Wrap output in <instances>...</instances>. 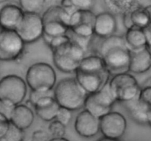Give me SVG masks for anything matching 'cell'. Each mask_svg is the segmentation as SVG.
<instances>
[{"mask_svg":"<svg viewBox=\"0 0 151 141\" xmlns=\"http://www.w3.org/2000/svg\"><path fill=\"white\" fill-rule=\"evenodd\" d=\"M129 72L135 74L145 73L151 69V53L147 47L130 51Z\"/></svg>","mask_w":151,"mask_h":141,"instance_id":"cell-17","label":"cell"},{"mask_svg":"<svg viewBox=\"0 0 151 141\" xmlns=\"http://www.w3.org/2000/svg\"><path fill=\"white\" fill-rule=\"evenodd\" d=\"M75 129L81 137H94L100 132V120L84 109L75 118Z\"/></svg>","mask_w":151,"mask_h":141,"instance_id":"cell-13","label":"cell"},{"mask_svg":"<svg viewBox=\"0 0 151 141\" xmlns=\"http://www.w3.org/2000/svg\"><path fill=\"white\" fill-rule=\"evenodd\" d=\"M41 17L44 23L50 22H59L67 25L69 27L71 15L64 9L62 8L60 5H55L49 7Z\"/></svg>","mask_w":151,"mask_h":141,"instance_id":"cell-22","label":"cell"},{"mask_svg":"<svg viewBox=\"0 0 151 141\" xmlns=\"http://www.w3.org/2000/svg\"><path fill=\"white\" fill-rule=\"evenodd\" d=\"M145 7L146 10H147V13H148L149 17H150V26H149L148 27H147V29H145V30H151V4H150V5L146 6V7Z\"/></svg>","mask_w":151,"mask_h":141,"instance_id":"cell-39","label":"cell"},{"mask_svg":"<svg viewBox=\"0 0 151 141\" xmlns=\"http://www.w3.org/2000/svg\"><path fill=\"white\" fill-rule=\"evenodd\" d=\"M45 4L46 0H19V5L24 13L40 14Z\"/></svg>","mask_w":151,"mask_h":141,"instance_id":"cell-25","label":"cell"},{"mask_svg":"<svg viewBox=\"0 0 151 141\" xmlns=\"http://www.w3.org/2000/svg\"><path fill=\"white\" fill-rule=\"evenodd\" d=\"M139 98L151 107V87H142Z\"/></svg>","mask_w":151,"mask_h":141,"instance_id":"cell-33","label":"cell"},{"mask_svg":"<svg viewBox=\"0 0 151 141\" xmlns=\"http://www.w3.org/2000/svg\"><path fill=\"white\" fill-rule=\"evenodd\" d=\"M16 31L25 44L36 42L44 35L42 17L37 13H24Z\"/></svg>","mask_w":151,"mask_h":141,"instance_id":"cell-9","label":"cell"},{"mask_svg":"<svg viewBox=\"0 0 151 141\" xmlns=\"http://www.w3.org/2000/svg\"><path fill=\"white\" fill-rule=\"evenodd\" d=\"M111 76L129 72L131 53L124 36L113 35L103 38L98 48Z\"/></svg>","mask_w":151,"mask_h":141,"instance_id":"cell-1","label":"cell"},{"mask_svg":"<svg viewBox=\"0 0 151 141\" xmlns=\"http://www.w3.org/2000/svg\"><path fill=\"white\" fill-rule=\"evenodd\" d=\"M60 7L63 9H64L67 13H69V14L72 16V13L77 10V9L75 8V7L74 6L73 3H72V0H61V2H60Z\"/></svg>","mask_w":151,"mask_h":141,"instance_id":"cell-36","label":"cell"},{"mask_svg":"<svg viewBox=\"0 0 151 141\" xmlns=\"http://www.w3.org/2000/svg\"><path fill=\"white\" fill-rule=\"evenodd\" d=\"M49 95H54L53 94V90L48 92H38V91H31L30 94L29 96V103H30L31 106L33 107L34 105L35 104L38 100H40L42 98L46 97V96Z\"/></svg>","mask_w":151,"mask_h":141,"instance_id":"cell-29","label":"cell"},{"mask_svg":"<svg viewBox=\"0 0 151 141\" xmlns=\"http://www.w3.org/2000/svg\"><path fill=\"white\" fill-rule=\"evenodd\" d=\"M35 119L32 109L25 104L17 105L13 109L10 118V122L22 130H26L32 126Z\"/></svg>","mask_w":151,"mask_h":141,"instance_id":"cell-18","label":"cell"},{"mask_svg":"<svg viewBox=\"0 0 151 141\" xmlns=\"http://www.w3.org/2000/svg\"><path fill=\"white\" fill-rule=\"evenodd\" d=\"M49 141H69L68 139L63 137H52L51 139H50Z\"/></svg>","mask_w":151,"mask_h":141,"instance_id":"cell-40","label":"cell"},{"mask_svg":"<svg viewBox=\"0 0 151 141\" xmlns=\"http://www.w3.org/2000/svg\"><path fill=\"white\" fill-rule=\"evenodd\" d=\"M77 10H91L94 5V0H72Z\"/></svg>","mask_w":151,"mask_h":141,"instance_id":"cell-30","label":"cell"},{"mask_svg":"<svg viewBox=\"0 0 151 141\" xmlns=\"http://www.w3.org/2000/svg\"><path fill=\"white\" fill-rule=\"evenodd\" d=\"M116 27V20L114 15L109 12H103L96 15L94 34L103 39L114 35Z\"/></svg>","mask_w":151,"mask_h":141,"instance_id":"cell-14","label":"cell"},{"mask_svg":"<svg viewBox=\"0 0 151 141\" xmlns=\"http://www.w3.org/2000/svg\"><path fill=\"white\" fill-rule=\"evenodd\" d=\"M122 21L127 30L131 28L145 30L150 24L148 13L142 5L122 15Z\"/></svg>","mask_w":151,"mask_h":141,"instance_id":"cell-16","label":"cell"},{"mask_svg":"<svg viewBox=\"0 0 151 141\" xmlns=\"http://www.w3.org/2000/svg\"><path fill=\"white\" fill-rule=\"evenodd\" d=\"M27 95L26 81L16 75H7L0 79V101L12 106L22 103Z\"/></svg>","mask_w":151,"mask_h":141,"instance_id":"cell-6","label":"cell"},{"mask_svg":"<svg viewBox=\"0 0 151 141\" xmlns=\"http://www.w3.org/2000/svg\"><path fill=\"white\" fill-rule=\"evenodd\" d=\"M97 141H121L120 140H116V139H111V138H108V137H103L101 138H100L99 140H97Z\"/></svg>","mask_w":151,"mask_h":141,"instance_id":"cell-41","label":"cell"},{"mask_svg":"<svg viewBox=\"0 0 151 141\" xmlns=\"http://www.w3.org/2000/svg\"><path fill=\"white\" fill-rule=\"evenodd\" d=\"M54 98L60 107L74 112L83 108L88 94L75 78L59 81L53 89Z\"/></svg>","mask_w":151,"mask_h":141,"instance_id":"cell-2","label":"cell"},{"mask_svg":"<svg viewBox=\"0 0 151 141\" xmlns=\"http://www.w3.org/2000/svg\"><path fill=\"white\" fill-rule=\"evenodd\" d=\"M145 32L146 36H147V47H151V30H144Z\"/></svg>","mask_w":151,"mask_h":141,"instance_id":"cell-37","label":"cell"},{"mask_svg":"<svg viewBox=\"0 0 151 141\" xmlns=\"http://www.w3.org/2000/svg\"><path fill=\"white\" fill-rule=\"evenodd\" d=\"M69 27L59 22H50L44 23V35L51 38L66 35Z\"/></svg>","mask_w":151,"mask_h":141,"instance_id":"cell-24","label":"cell"},{"mask_svg":"<svg viewBox=\"0 0 151 141\" xmlns=\"http://www.w3.org/2000/svg\"><path fill=\"white\" fill-rule=\"evenodd\" d=\"M147 49H148V50H149V51H150V53H151V47H150V48H147Z\"/></svg>","mask_w":151,"mask_h":141,"instance_id":"cell-43","label":"cell"},{"mask_svg":"<svg viewBox=\"0 0 151 141\" xmlns=\"http://www.w3.org/2000/svg\"><path fill=\"white\" fill-rule=\"evenodd\" d=\"M123 104L133 121L140 125H147L150 107L144 103L139 97L123 103Z\"/></svg>","mask_w":151,"mask_h":141,"instance_id":"cell-19","label":"cell"},{"mask_svg":"<svg viewBox=\"0 0 151 141\" xmlns=\"http://www.w3.org/2000/svg\"><path fill=\"white\" fill-rule=\"evenodd\" d=\"M68 40H69V37L68 36V35H60V36L55 37V38H52L51 41L50 42V44H48V47H50V49L52 50H53L54 49H55L56 47H59L61 44H63V43H65L66 41H67Z\"/></svg>","mask_w":151,"mask_h":141,"instance_id":"cell-31","label":"cell"},{"mask_svg":"<svg viewBox=\"0 0 151 141\" xmlns=\"http://www.w3.org/2000/svg\"><path fill=\"white\" fill-rule=\"evenodd\" d=\"M24 12L16 3L5 0L0 2V29L16 30Z\"/></svg>","mask_w":151,"mask_h":141,"instance_id":"cell-12","label":"cell"},{"mask_svg":"<svg viewBox=\"0 0 151 141\" xmlns=\"http://www.w3.org/2000/svg\"><path fill=\"white\" fill-rule=\"evenodd\" d=\"M52 53L55 67L65 73H75L81 61L86 56V52L84 49L70 38L52 50Z\"/></svg>","mask_w":151,"mask_h":141,"instance_id":"cell-3","label":"cell"},{"mask_svg":"<svg viewBox=\"0 0 151 141\" xmlns=\"http://www.w3.org/2000/svg\"><path fill=\"white\" fill-rule=\"evenodd\" d=\"M124 38L130 51L140 50L147 47V36L144 30L138 28L127 30Z\"/></svg>","mask_w":151,"mask_h":141,"instance_id":"cell-21","label":"cell"},{"mask_svg":"<svg viewBox=\"0 0 151 141\" xmlns=\"http://www.w3.org/2000/svg\"><path fill=\"white\" fill-rule=\"evenodd\" d=\"M109 85L117 102L126 103L139 97L141 87L135 77L129 72L113 75Z\"/></svg>","mask_w":151,"mask_h":141,"instance_id":"cell-5","label":"cell"},{"mask_svg":"<svg viewBox=\"0 0 151 141\" xmlns=\"http://www.w3.org/2000/svg\"><path fill=\"white\" fill-rule=\"evenodd\" d=\"M127 129V120L122 114L111 111L100 119V132L103 137L120 140Z\"/></svg>","mask_w":151,"mask_h":141,"instance_id":"cell-11","label":"cell"},{"mask_svg":"<svg viewBox=\"0 0 151 141\" xmlns=\"http://www.w3.org/2000/svg\"><path fill=\"white\" fill-rule=\"evenodd\" d=\"M142 87H151V76L149 77L148 78L145 80L144 82L142 83V86H140Z\"/></svg>","mask_w":151,"mask_h":141,"instance_id":"cell-38","label":"cell"},{"mask_svg":"<svg viewBox=\"0 0 151 141\" xmlns=\"http://www.w3.org/2000/svg\"><path fill=\"white\" fill-rule=\"evenodd\" d=\"M72 118V111L69 110V109H66V108L60 107L58 112L57 116H56L55 120H57L58 121H59L62 124H63L65 127H66L70 123Z\"/></svg>","mask_w":151,"mask_h":141,"instance_id":"cell-28","label":"cell"},{"mask_svg":"<svg viewBox=\"0 0 151 141\" xmlns=\"http://www.w3.org/2000/svg\"><path fill=\"white\" fill-rule=\"evenodd\" d=\"M25 44L16 30L0 29V61H14L20 59Z\"/></svg>","mask_w":151,"mask_h":141,"instance_id":"cell-8","label":"cell"},{"mask_svg":"<svg viewBox=\"0 0 151 141\" xmlns=\"http://www.w3.org/2000/svg\"><path fill=\"white\" fill-rule=\"evenodd\" d=\"M75 73V78L88 95L101 90L109 82L111 78L107 69L103 70L77 69Z\"/></svg>","mask_w":151,"mask_h":141,"instance_id":"cell-10","label":"cell"},{"mask_svg":"<svg viewBox=\"0 0 151 141\" xmlns=\"http://www.w3.org/2000/svg\"><path fill=\"white\" fill-rule=\"evenodd\" d=\"M24 131L17 128L10 124L7 133L0 141H24Z\"/></svg>","mask_w":151,"mask_h":141,"instance_id":"cell-26","label":"cell"},{"mask_svg":"<svg viewBox=\"0 0 151 141\" xmlns=\"http://www.w3.org/2000/svg\"><path fill=\"white\" fill-rule=\"evenodd\" d=\"M142 0H104L105 5L109 13L123 15L142 5Z\"/></svg>","mask_w":151,"mask_h":141,"instance_id":"cell-20","label":"cell"},{"mask_svg":"<svg viewBox=\"0 0 151 141\" xmlns=\"http://www.w3.org/2000/svg\"><path fill=\"white\" fill-rule=\"evenodd\" d=\"M96 15L91 10H77L70 17L69 29L81 25H90L94 26Z\"/></svg>","mask_w":151,"mask_h":141,"instance_id":"cell-23","label":"cell"},{"mask_svg":"<svg viewBox=\"0 0 151 141\" xmlns=\"http://www.w3.org/2000/svg\"><path fill=\"white\" fill-rule=\"evenodd\" d=\"M26 84L31 91L48 92L56 85L57 76L54 68L45 62L31 65L26 72Z\"/></svg>","mask_w":151,"mask_h":141,"instance_id":"cell-4","label":"cell"},{"mask_svg":"<svg viewBox=\"0 0 151 141\" xmlns=\"http://www.w3.org/2000/svg\"><path fill=\"white\" fill-rule=\"evenodd\" d=\"M116 102L108 83L100 90L87 95L83 108L100 120L111 112Z\"/></svg>","mask_w":151,"mask_h":141,"instance_id":"cell-7","label":"cell"},{"mask_svg":"<svg viewBox=\"0 0 151 141\" xmlns=\"http://www.w3.org/2000/svg\"><path fill=\"white\" fill-rule=\"evenodd\" d=\"M10 122L7 117L0 113V140L4 137L10 127Z\"/></svg>","mask_w":151,"mask_h":141,"instance_id":"cell-32","label":"cell"},{"mask_svg":"<svg viewBox=\"0 0 151 141\" xmlns=\"http://www.w3.org/2000/svg\"><path fill=\"white\" fill-rule=\"evenodd\" d=\"M14 107L15 106H10V105L6 104V103H3V102L0 101V113H1L4 116L7 117L9 119V121H10V115H11L12 112H13Z\"/></svg>","mask_w":151,"mask_h":141,"instance_id":"cell-35","label":"cell"},{"mask_svg":"<svg viewBox=\"0 0 151 141\" xmlns=\"http://www.w3.org/2000/svg\"><path fill=\"white\" fill-rule=\"evenodd\" d=\"M60 106L54 98V95L42 98L35 103L33 108L38 118L46 122L55 120Z\"/></svg>","mask_w":151,"mask_h":141,"instance_id":"cell-15","label":"cell"},{"mask_svg":"<svg viewBox=\"0 0 151 141\" xmlns=\"http://www.w3.org/2000/svg\"><path fill=\"white\" fill-rule=\"evenodd\" d=\"M147 125L150 126L151 127V107L150 109V112H149V115H148V123H147Z\"/></svg>","mask_w":151,"mask_h":141,"instance_id":"cell-42","label":"cell"},{"mask_svg":"<svg viewBox=\"0 0 151 141\" xmlns=\"http://www.w3.org/2000/svg\"><path fill=\"white\" fill-rule=\"evenodd\" d=\"M49 134L44 130H36L32 134V141H49Z\"/></svg>","mask_w":151,"mask_h":141,"instance_id":"cell-34","label":"cell"},{"mask_svg":"<svg viewBox=\"0 0 151 141\" xmlns=\"http://www.w3.org/2000/svg\"><path fill=\"white\" fill-rule=\"evenodd\" d=\"M48 132L52 137H63L66 134V127L57 120H54L49 124Z\"/></svg>","mask_w":151,"mask_h":141,"instance_id":"cell-27","label":"cell"}]
</instances>
